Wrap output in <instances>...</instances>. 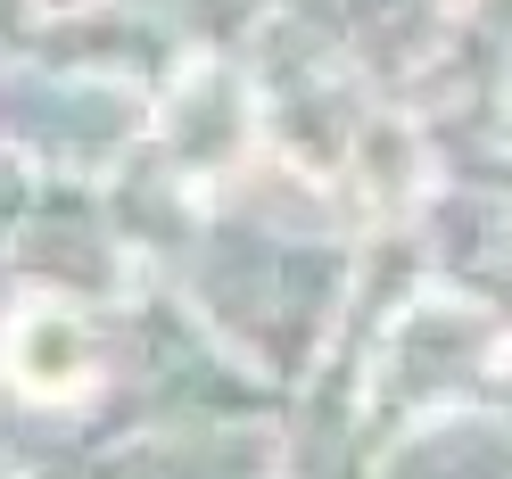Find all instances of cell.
I'll list each match as a JSON object with an SVG mask.
<instances>
[{
  "label": "cell",
  "instance_id": "6da1fadb",
  "mask_svg": "<svg viewBox=\"0 0 512 479\" xmlns=\"http://www.w3.org/2000/svg\"><path fill=\"white\" fill-rule=\"evenodd\" d=\"M9 380L25 397H75L83 380H91V339L67 306H25L17 323H9Z\"/></svg>",
  "mask_w": 512,
  "mask_h": 479
}]
</instances>
